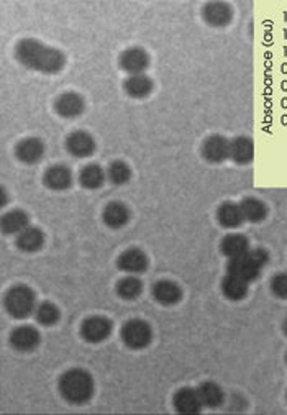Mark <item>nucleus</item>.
<instances>
[{"label":"nucleus","instance_id":"19","mask_svg":"<svg viewBox=\"0 0 287 415\" xmlns=\"http://www.w3.org/2000/svg\"><path fill=\"white\" fill-rule=\"evenodd\" d=\"M204 17L207 23L213 27H225L231 20V8L228 3L224 2H212L204 8Z\"/></svg>","mask_w":287,"mask_h":415},{"label":"nucleus","instance_id":"23","mask_svg":"<svg viewBox=\"0 0 287 415\" xmlns=\"http://www.w3.org/2000/svg\"><path fill=\"white\" fill-rule=\"evenodd\" d=\"M255 155V147H253V141L245 136H240V138L233 140L230 143V158L233 161H237L238 164H246L253 160Z\"/></svg>","mask_w":287,"mask_h":415},{"label":"nucleus","instance_id":"4","mask_svg":"<svg viewBox=\"0 0 287 415\" xmlns=\"http://www.w3.org/2000/svg\"><path fill=\"white\" fill-rule=\"evenodd\" d=\"M36 296L28 286H14L6 296V309L14 319H27L36 310Z\"/></svg>","mask_w":287,"mask_h":415},{"label":"nucleus","instance_id":"9","mask_svg":"<svg viewBox=\"0 0 287 415\" xmlns=\"http://www.w3.org/2000/svg\"><path fill=\"white\" fill-rule=\"evenodd\" d=\"M120 66L130 76L143 74L149 66L148 53L141 48H130L120 56Z\"/></svg>","mask_w":287,"mask_h":415},{"label":"nucleus","instance_id":"20","mask_svg":"<svg viewBox=\"0 0 287 415\" xmlns=\"http://www.w3.org/2000/svg\"><path fill=\"white\" fill-rule=\"evenodd\" d=\"M30 226V218L23 211H12L2 217V232L6 235H20Z\"/></svg>","mask_w":287,"mask_h":415},{"label":"nucleus","instance_id":"30","mask_svg":"<svg viewBox=\"0 0 287 415\" xmlns=\"http://www.w3.org/2000/svg\"><path fill=\"white\" fill-rule=\"evenodd\" d=\"M35 317L38 320V323L45 325V327H51V325H56L59 322V309L54 304L51 302H43L36 307L35 310Z\"/></svg>","mask_w":287,"mask_h":415},{"label":"nucleus","instance_id":"10","mask_svg":"<svg viewBox=\"0 0 287 415\" xmlns=\"http://www.w3.org/2000/svg\"><path fill=\"white\" fill-rule=\"evenodd\" d=\"M66 149L76 158H89L96 151V141L85 131H74L67 136Z\"/></svg>","mask_w":287,"mask_h":415},{"label":"nucleus","instance_id":"32","mask_svg":"<svg viewBox=\"0 0 287 415\" xmlns=\"http://www.w3.org/2000/svg\"><path fill=\"white\" fill-rule=\"evenodd\" d=\"M271 289L277 297L287 299V275L286 273L274 276V279L271 281Z\"/></svg>","mask_w":287,"mask_h":415},{"label":"nucleus","instance_id":"13","mask_svg":"<svg viewBox=\"0 0 287 415\" xmlns=\"http://www.w3.org/2000/svg\"><path fill=\"white\" fill-rule=\"evenodd\" d=\"M174 407L181 414H197L202 410V402H200L197 389L184 387L179 389L174 396Z\"/></svg>","mask_w":287,"mask_h":415},{"label":"nucleus","instance_id":"11","mask_svg":"<svg viewBox=\"0 0 287 415\" xmlns=\"http://www.w3.org/2000/svg\"><path fill=\"white\" fill-rule=\"evenodd\" d=\"M230 143L231 141H228L220 135L209 136L202 147L204 158L211 162L225 161L226 158H230Z\"/></svg>","mask_w":287,"mask_h":415},{"label":"nucleus","instance_id":"33","mask_svg":"<svg viewBox=\"0 0 287 415\" xmlns=\"http://www.w3.org/2000/svg\"><path fill=\"white\" fill-rule=\"evenodd\" d=\"M6 202H7V194H6V191L2 189V205H6Z\"/></svg>","mask_w":287,"mask_h":415},{"label":"nucleus","instance_id":"21","mask_svg":"<svg viewBox=\"0 0 287 415\" xmlns=\"http://www.w3.org/2000/svg\"><path fill=\"white\" fill-rule=\"evenodd\" d=\"M125 92L134 99H145L153 92V81L145 74L130 76L125 81Z\"/></svg>","mask_w":287,"mask_h":415},{"label":"nucleus","instance_id":"3","mask_svg":"<svg viewBox=\"0 0 287 415\" xmlns=\"http://www.w3.org/2000/svg\"><path fill=\"white\" fill-rule=\"evenodd\" d=\"M268 253L264 250H248L245 255L231 258L228 263V275L237 276L245 282L255 281L259 276L261 269L268 263Z\"/></svg>","mask_w":287,"mask_h":415},{"label":"nucleus","instance_id":"26","mask_svg":"<svg viewBox=\"0 0 287 415\" xmlns=\"http://www.w3.org/2000/svg\"><path fill=\"white\" fill-rule=\"evenodd\" d=\"M222 290L230 301H242L248 292V282L240 279L237 276L226 275L225 279L222 281Z\"/></svg>","mask_w":287,"mask_h":415},{"label":"nucleus","instance_id":"22","mask_svg":"<svg viewBox=\"0 0 287 415\" xmlns=\"http://www.w3.org/2000/svg\"><path fill=\"white\" fill-rule=\"evenodd\" d=\"M107 173L98 164H87L79 174V182L84 189L94 191L104 186Z\"/></svg>","mask_w":287,"mask_h":415},{"label":"nucleus","instance_id":"1","mask_svg":"<svg viewBox=\"0 0 287 415\" xmlns=\"http://www.w3.org/2000/svg\"><path fill=\"white\" fill-rule=\"evenodd\" d=\"M17 58L25 67L43 74H56L66 66V56L61 51L43 45L38 40H21L17 46Z\"/></svg>","mask_w":287,"mask_h":415},{"label":"nucleus","instance_id":"27","mask_svg":"<svg viewBox=\"0 0 287 415\" xmlns=\"http://www.w3.org/2000/svg\"><path fill=\"white\" fill-rule=\"evenodd\" d=\"M197 392H199L200 402H202L204 407H218L224 402V391L215 383L200 384Z\"/></svg>","mask_w":287,"mask_h":415},{"label":"nucleus","instance_id":"24","mask_svg":"<svg viewBox=\"0 0 287 415\" xmlns=\"http://www.w3.org/2000/svg\"><path fill=\"white\" fill-rule=\"evenodd\" d=\"M217 217H218V222H220L224 226H226V228H237V226H240L243 222H245L242 209H240V204L226 202L224 205H220Z\"/></svg>","mask_w":287,"mask_h":415},{"label":"nucleus","instance_id":"8","mask_svg":"<svg viewBox=\"0 0 287 415\" xmlns=\"http://www.w3.org/2000/svg\"><path fill=\"white\" fill-rule=\"evenodd\" d=\"M117 266L120 271L136 276L148 269V258L138 248H130V250H125L118 256Z\"/></svg>","mask_w":287,"mask_h":415},{"label":"nucleus","instance_id":"12","mask_svg":"<svg viewBox=\"0 0 287 415\" xmlns=\"http://www.w3.org/2000/svg\"><path fill=\"white\" fill-rule=\"evenodd\" d=\"M15 155L25 164H35L45 155V145L38 138H25L17 145Z\"/></svg>","mask_w":287,"mask_h":415},{"label":"nucleus","instance_id":"15","mask_svg":"<svg viewBox=\"0 0 287 415\" xmlns=\"http://www.w3.org/2000/svg\"><path fill=\"white\" fill-rule=\"evenodd\" d=\"M153 297L161 306H176L182 299V290L173 281H158L153 286Z\"/></svg>","mask_w":287,"mask_h":415},{"label":"nucleus","instance_id":"5","mask_svg":"<svg viewBox=\"0 0 287 415\" xmlns=\"http://www.w3.org/2000/svg\"><path fill=\"white\" fill-rule=\"evenodd\" d=\"M122 340L123 343L131 350L147 348L153 340L151 327H149L145 320H140V319L128 320L122 328Z\"/></svg>","mask_w":287,"mask_h":415},{"label":"nucleus","instance_id":"31","mask_svg":"<svg viewBox=\"0 0 287 415\" xmlns=\"http://www.w3.org/2000/svg\"><path fill=\"white\" fill-rule=\"evenodd\" d=\"M107 178H109V181L115 184V186H123V184H127L131 178L130 166L123 161H115L109 166V169H107Z\"/></svg>","mask_w":287,"mask_h":415},{"label":"nucleus","instance_id":"16","mask_svg":"<svg viewBox=\"0 0 287 415\" xmlns=\"http://www.w3.org/2000/svg\"><path fill=\"white\" fill-rule=\"evenodd\" d=\"M56 112L64 118H76L84 112V100L79 94L66 92L56 100Z\"/></svg>","mask_w":287,"mask_h":415},{"label":"nucleus","instance_id":"35","mask_svg":"<svg viewBox=\"0 0 287 415\" xmlns=\"http://www.w3.org/2000/svg\"><path fill=\"white\" fill-rule=\"evenodd\" d=\"M286 359H287V357H286Z\"/></svg>","mask_w":287,"mask_h":415},{"label":"nucleus","instance_id":"17","mask_svg":"<svg viewBox=\"0 0 287 415\" xmlns=\"http://www.w3.org/2000/svg\"><path fill=\"white\" fill-rule=\"evenodd\" d=\"M102 218H104V224L107 226L117 230V228H122V226H125L128 222H130V211H128L125 204L110 202L104 209Z\"/></svg>","mask_w":287,"mask_h":415},{"label":"nucleus","instance_id":"25","mask_svg":"<svg viewBox=\"0 0 287 415\" xmlns=\"http://www.w3.org/2000/svg\"><path fill=\"white\" fill-rule=\"evenodd\" d=\"M220 248H222V253L228 256L230 259L245 255L246 251L250 250V246H248V240L243 237V235H238V233L225 237Z\"/></svg>","mask_w":287,"mask_h":415},{"label":"nucleus","instance_id":"6","mask_svg":"<svg viewBox=\"0 0 287 415\" xmlns=\"http://www.w3.org/2000/svg\"><path fill=\"white\" fill-rule=\"evenodd\" d=\"M112 322L109 319L96 315L84 320L83 327H81V335L89 343H100L112 335Z\"/></svg>","mask_w":287,"mask_h":415},{"label":"nucleus","instance_id":"34","mask_svg":"<svg viewBox=\"0 0 287 415\" xmlns=\"http://www.w3.org/2000/svg\"><path fill=\"white\" fill-rule=\"evenodd\" d=\"M284 330H286V333H287V320H286V323H284Z\"/></svg>","mask_w":287,"mask_h":415},{"label":"nucleus","instance_id":"7","mask_svg":"<svg viewBox=\"0 0 287 415\" xmlns=\"http://www.w3.org/2000/svg\"><path fill=\"white\" fill-rule=\"evenodd\" d=\"M40 332L32 325H21V327H17L10 333V345L14 346L17 352H33L40 345Z\"/></svg>","mask_w":287,"mask_h":415},{"label":"nucleus","instance_id":"18","mask_svg":"<svg viewBox=\"0 0 287 415\" xmlns=\"http://www.w3.org/2000/svg\"><path fill=\"white\" fill-rule=\"evenodd\" d=\"M43 245H45V235L36 226H28L27 230H23L19 237H17V246L20 248L25 253H35L40 251Z\"/></svg>","mask_w":287,"mask_h":415},{"label":"nucleus","instance_id":"2","mask_svg":"<svg viewBox=\"0 0 287 415\" xmlns=\"http://www.w3.org/2000/svg\"><path fill=\"white\" fill-rule=\"evenodd\" d=\"M59 392H61L63 399L70 402V404H85L94 396L92 376L87 371L81 370V368H72L59 379Z\"/></svg>","mask_w":287,"mask_h":415},{"label":"nucleus","instance_id":"14","mask_svg":"<svg viewBox=\"0 0 287 415\" xmlns=\"http://www.w3.org/2000/svg\"><path fill=\"white\" fill-rule=\"evenodd\" d=\"M72 173L70 168L63 164L51 166V168L45 173V184L46 187H50L51 191H66L72 186Z\"/></svg>","mask_w":287,"mask_h":415},{"label":"nucleus","instance_id":"29","mask_svg":"<svg viewBox=\"0 0 287 415\" xmlns=\"http://www.w3.org/2000/svg\"><path fill=\"white\" fill-rule=\"evenodd\" d=\"M240 209H242V213H243V218L248 222H261L266 218V205H264L261 200L258 199H253V198H248L243 200L242 204H240Z\"/></svg>","mask_w":287,"mask_h":415},{"label":"nucleus","instance_id":"28","mask_svg":"<svg viewBox=\"0 0 287 415\" xmlns=\"http://www.w3.org/2000/svg\"><path fill=\"white\" fill-rule=\"evenodd\" d=\"M141 292H143V282L136 276L130 275L118 281L117 294L125 301H135L136 297H140Z\"/></svg>","mask_w":287,"mask_h":415}]
</instances>
